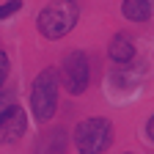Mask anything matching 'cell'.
<instances>
[{"instance_id":"8992f818","label":"cell","mask_w":154,"mask_h":154,"mask_svg":"<svg viewBox=\"0 0 154 154\" xmlns=\"http://www.w3.org/2000/svg\"><path fill=\"white\" fill-rule=\"evenodd\" d=\"M110 58L116 63H129L132 58H135V44H132V38L127 33H119L110 42Z\"/></svg>"},{"instance_id":"3957f363","label":"cell","mask_w":154,"mask_h":154,"mask_svg":"<svg viewBox=\"0 0 154 154\" xmlns=\"http://www.w3.org/2000/svg\"><path fill=\"white\" fill-rule=\"evenodd\" d=\"M58 105V74L55 69H44L36 77L33 91H30V110L36 121H50Z\"/></svg>"},{"instance_id":"30bf717a","label":"cell","mask_w":154,"mask_h":154,"mask_svg":"<svg viewBox=\"0 0 154 154\" xmlns=\"http://www.w3.org/2000/svg\"><path fill=\"white\" fill-rule=\"evenodd\" d=\"M14 105V99H11V94H3L0 96V116H6V110Z\"/></svg>"},{"instance_id":"6da1fadb","label":"cell","mask_w":154,"mask_h":154,"mask_svg":"<svg viewBox=\"0 0 154 154\" xmlns=\"http://www.w3.org/2000/svg\"><path fill=\"white\" fill-rule=\"evenodd\" d=\"M77 3L74 0H52V3L38 14V30L47 38H61L66 36L77 22Z\"/></svg>"},{"instance_id":"9c48e42d","label":"cell","mask_w":154,"mask_h":154,"mask_svg":"<svg viewBox=\"0 0 154 154\" xmlns=\"http://www.w3.org/2000/svg\"><path fill=\"white\" fill-rule=\"evenodd\" d=\"M6 77H8V55L0 52V91H3V85H6Z\"/></svg>"},{"instance_id":"52a82bcc","label":"cell","mask_w":154,"mask_h":154,"mask_svg":"<svg viewBox=\"0 0 154 154\" xmlns=\"http://www.w3.org/2000/svg\"><path fill=\"white\" fill-rule=\"evenodd\" d=\"M151 8H154V0H124V17L132 19V22H146L151 17Z\"/></svg>"},{"instance_id":"ba28073f","label":"cell","mask_w":154,"mask_h":154,"mask_svg":"<svg viewBox=\"0 0 154 154\" xmlns=\"http://www.w3.org/2000/svg\"><path fill=\"white\" fill-rule=\"evenodd\" d=\"M19 6H22V0H8V3H0V19L11 17L14 11H19Z\"/></svg>"},{"instance_id":"277c9868","label":"cell","mask_w":154,"mask_h":154,"mask_svg":"<svg viewBox=\"0 0 154 154\" xmlns=\"http://www.w3.org/2000/svg\"><path fill=\"white\" fill-rule=\"evenodd\" d=\"M88 80H91V69H88V55L85 52H69L66 61H63V83H66V91L69 94H83L88 88Z\"/></svg>"},{"instance_id":"5b68a950","label":"cell","mask_w":154,"mask_h":154,"mask_svg":"<svg viewBox=\"0 0 154 154\" xmlns=\"http://www.w3.org/2000/svg\"><path fill=\"white\" fill-rule=\"evenodd\" d=\"M25 110L19 107V105H11L6 110V116H0V143H14L22 138V132H25Z\"/></svg>"},{"instance_id":"8fae6325","label":"cell","mask_w":154,"mask_h":154,"mask_svg":"<svg viewBox=\"0 0 154 154\" xmlns=\"http://www.w3.org/2000/svg\"><path fill=\"white\" fill-rule=\"evenodd\" d=\"M146 132H149V140H154V116H151L149 124H146Z\"/></svg>"},{"instance_id":"7a4b0ae2","label":"cell","mask_w":154,"mask_h":154,"mask_svg":"<svg viewBox=\"0 0 154 154\" xmlns=\"http://www.w3.org/2000/svg\"><path fill=\"white\" fill-rule=\"evenodd\" d=\"M113 140V127L107 119H88L74 129V146L80 154H102Z\"/></svg>"}]
</instances>
